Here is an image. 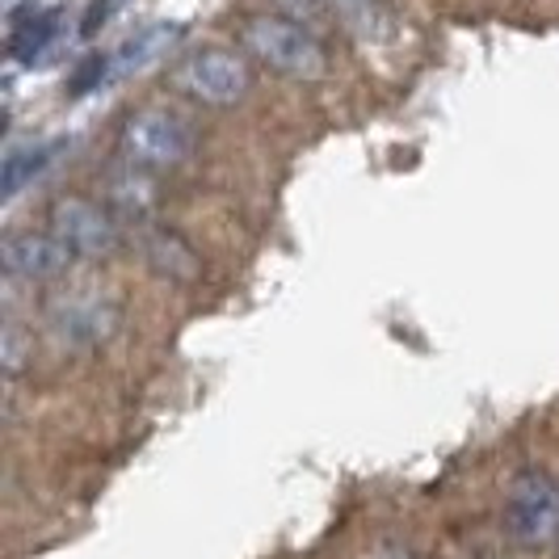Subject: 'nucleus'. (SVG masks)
Wrapping results in <instances>:
<instances>
[{"label": "nucleus", "instance_id": "13", "mask_svg": "<svg viewBox=\"0 0 559 559\" xmlns=\"http://www.w3.org/2000/svg\"><path fill=\"white\" fill-rule=\"evenodd\" d=\"M379 559H413V556H408V551H383Z\"/></svg>", "mask_w": 559, "mask_h": 559}, {"label": "nucleus", "instance_id": "3", "mask_svg": "<svg viewBox=\"0 0 559 559\" xmlns=\"http://www.w3.org/2000/svg\"><path fill=\"white\" fill-rule=\"evenodd\" d=\"M118 329V304L102 290H68L47 308V333L68 349H93Z\"/></svg>", "mask_w": 559, "mask_h": 559}, {"label": "nucleus", "instance_id": "10", "mask_svg": "<svg viewBox=\"0 0 559 559\" xmlns=\"http://www.w3.org/2000/svg\"><path fill=\"white\" fill-rule=\"evenodd\" d=\"M56 160V147L51 143H29L4 156V198H17L29 181H38Z\"/></svg>", "mask_w": 559, "mask_h": 559}, {"label": "nucleus", "instance_id": "1", "mask_svg": "<svg viewBox=\"0 0 559 559\" xmlns=\"http://www.w3.org/2000/svg\"><path fill=\"white\" fill-rule=\"evenodd\" d=\"M249 51L265 68H274L290 81H320L329 72V56L320 47V38L304 22L290 17H252L245 26Z\"/></svg>", "mask_w": 559, "mask_h": 559}, {"label": "nucleus", "instance_id": "2", "mask_svg": "<svg viewBox=\"0 0 559 559\" xmlns=\"http://www.w3.org/2000/svg\"><path fill=\"white\" fill-rule=\"evenodd\" d=\"M122 147L143 168H173L194 152V127L177 110H140L122 122Z\"/></svg>", "mask_w": 559, "mask_h": 559}, {"label": "nucleus", "instance_id": "4", "mask_svg": "<svg viewBox=\"0 0 559 559\" xmlns=\"http://www.w3.org/2000/svg\"><path fill=\"white\" fill-rule=\"evenodd\" d=\"M509 534L522 547H551L559 543V484L547 472H531L509 492Z\"/></svg>", "mask_w": 559, "mask_h": 559}, {"label": "nucleus", "instance_id": "12", "mask_svg": "<svg viewBox=\"0 0 559 559\" xmlns=\"http://www.w3.org/2000/svg\"><path fill=\"white\" fill-rule=\"evenodd\" d=\"M4 366H9V374H22L26 370V336H22L17 324L4 329Z\"/></svg>", "mask_w": 559, "mask_h": 559}, {"label": "nucleus", "instance_id": "5", "mask_svg": "<svg viewBox=\"0 0 559 559\" xmlns=\"http://www.w3.org/2000/svg\"><path fill=\"white\" fill-rule=\"evenodd\" d=\"M177 84L190 97L206 102V106H231V102H240L249 93L252 76H249V63L236 56V51L211 47V51H198L190 63H181Z\"/></svg>", "mask_w": 559, "mask_h": 559}, {"label": "nucleus", "instance_id": "7", "mask_svg": "<svg viewBox=\"0 0 559 559\" xmlns=\"http://www.w3.org/2000/svg\"><path fill=\"white\" fill-rule=\"evenodd\" d=\"M72 261V249L59 240L56 231H22L4 240V270L13 278L26 282H47L59 278Z\"/></svg>", "mask_w": 559, "mask_h": 559}, {"label": "nucleus", "instance_id": "8", "mask_svg": "<svg viewBox=\"0 0 559 559\" xmlns=\"http://www.w3.org/2000/svg\"><path fill=\"white\" fill-rule=\"evenodd\" d=\"M177 38H181V26H177V22H156V26L135 29V34L110 56V76H135V72H147V68L177 43Z\"/></svg>", "mask_w": 559, "mask_h": 559}, {"label": "nucleus", "instance_id": "9", "mask_svg": "<svg viewBox=\"0 0 559 559\" xmlns=\"http://www.w3.org/2000/svg\"><path fill=\"white\" fill-rule=\"evenodd\" d=\"M59 38V13H47V9H34L26 22H17L13 34H9V56L17 63H34V59L47 56V47Z\"/></svg>", "mask_w": 559, "mask_h": 559}, {"label": "nucleus", "instance_id": "11", "mask_svg": "<svg viewBox=\"0 0 559 559\" xmlns=\"http://www.w3.org/2000/svg\"><path fill=\"white\" fill-rule=\"evenodd\" d=\"M147 261L156 265V274H165V278H177V282H190L198 274V257L173 231H160V236H152L147 240Z\"/></svg>", "mask_w": 559, "mask_h": 559}, {"label": "nucleus", "instance_id": "6", "mask_svg": "<svg viewBox=\"0 0 559 559\" xmlns=\"http://www.w3.org/2000/svg\"><path fill=\"white\" fill-rule=\"evenodd\" d=\"M51 231L72 249V257H106L118 249V227L114 219L84 202V198H63L56 211H51Z\"/></svg>", "mask_w": 559, "mask_h": 559}]
</instances>
